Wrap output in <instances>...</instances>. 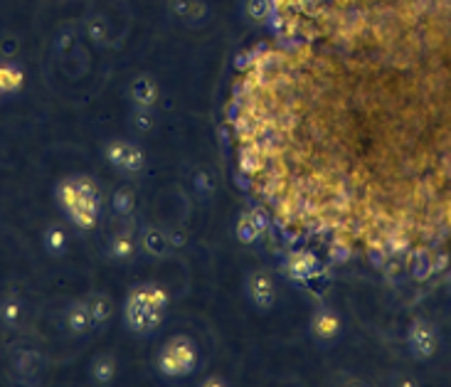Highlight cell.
Returning a JSON list of instances; mask_svg holds the SVG:
<instances>
[{
	"mask_svg": "<svg viewBox=\"0 0 451 387\" xmlns=\"http://www.w3.org/2000/svg\"><path fill=\"white\" fill-rule=\"evenodd\" d=\"M45 249L48 254L52 257H62L67 252V232L65 227H59V224H50L45 229Z\"/></svg>",
	"mask_w": 451,
	"mask_h": 387,
	"instance_id": "5bb4252c",
	"label": "cell"
},
{
	"mask_svg": "<svg viewBox=\"0 0 451 387\" xmlns=\"http://www.w3.org/2000/svg\"><path fill=\"white\" fill-rule=\"evenodd\" d=\"M195 360H198L195 346L188 338L178 335L160 353V370H163L165 375H185V373H193Z\"/></svg>",
	"mask_w": 451,
	"mask_h": 387,
	"instance_id": "3957f363",
	"label": "cell"
},
{
	"mask_svg": "<svg viewBox=\"0 0 451 387\" xmlns=\"http://www.w3.org/2000/svg\"><path fill=\"white\" fill-rule=\"evenodd\" d=\"M131 99L141 106V109H148L153 101L158 99V87H156V82L148 79V76H138V79L131 84Z\"/></svg>",
	"mask_w": 451,
	"mask_h": 387,
	"instance_id": "8fae6325",
	"label": "cell"
},
{
	"mask_svg": "<svg viewBox=\"0 0 451 387\" xmlns=\"http://www.w3.org/2000/svg\"><path fill=\"white\" fill-rule=\"evenodd\" d=\"M264 10H266V0H252V3H249V15H252V18L262 20Z\"/></svg>",
	"mask_w": 451,
	"mask_h": 387,
	"instance_id": "7402d4cb",
	"label": "cell"
},
{
	"mask_svg": "<svg viewBox=\"0 0 451 387\" xmlns=\"http://www.w3.org/2000/svg\"><path fill=\"white\" fill-rule=\"evenodd\" d=\"M65 326L72 331L74 335H84L89 333L92 328H96L94 326V318H92V313H89V306L87 301H74V304L67 308L65 313Z\"/></svg>",
	"mask_w": 451,
	"mask_h": 387,
	"instance_id": "52a82bcc",
	"label": "cell"
},
{
	"mask_svg": "<svg viewBox=\"0 0 451 387\" xmlns=\"http://www.w3.org/2000/svg\"><path fill=\"white\" fill-rule=\"evenodd\" d=\"M104 156L114 168L126 173V176H134V173H138L146 165V156H143L141 148L129 141H121V138H114V141L106 143Z\"/></svg>",
	"mask_w": 451,
	"mask_h": 387,
	"instance_id": "277c9868",
	"label": "cell"
},
{
	"mask_svg": "<svg viewBox=\"0 0 451 387\" xmlns=\"http://www.w3.org/2000/svg\"><path fill=\"white\" fill-rule=\"evenodd\" d=\"M165 293L158 286H136L126 301V328L134 333H148L160 323Z\"/></svg>",
	"mask_w": 451,
	"mask_h": 387,
	"instance_id": "7a4b0ae2",
	"label": "cell"
},
{
	"mask_svg": "<svg viewBox=\"0 0 451 387\" xmlns=\"http://www.w3.org/2000/svg\"><path fill=\"white\" fill-rule=\"evenodd\" d=\"M109 254H112L116 262H126V259L134 257V244H131V237L129 235L112 237V242H109Z\"/></svg>",
	"mask_w": 451,
	"mask_h": 387,
	"instance_id": "e0dca14e",
	"label": "cell"
},
{
	"mask_svg": "<svg viewBox=\"0 0 451 387\" xmlns=\"http://www.w3.org/2000/svg\"><path fill=\"white\" fill-rule=\"evenodd\" d=\"M92 377H94V382H99V385H106V382H112L114 375H116V363H114L112 355H99V358L92 363Z\"/></svg>",
	"mask_w": 451,
	"mask_h": 387,
	"instance_id": "9a60e30c",
	"label": "cell"
},
{
	"mask_svg": "<svg viewBox=\"0 0 451 387\" xmlns=\"http://www.w3.org/2000/svg\"><path fill=\"white\" fill-rule=\"evenodd\" d=\"M143 247H146V252L153 254V257H163L170 247L168 235H163L158 229H146L143 232Z\"/></svg>",
	"mask_w": 451,
	"mask_h": 387,
	"instance_id": "2e32d148",
	"label": "cell"
},
{
	"mask_svg": "<svg viewBox=\"0 0 451 387\" xmlns=\"http://www.w3.org/2000/svg\"><path fill=\"white\" fill-rule=\"evenodd\" d=\"M84 301H87L89 313L94 318V326H101V323H106L112 318V301H109V296H104V293H92V296H87Z\"/></svg>",
	"mask_w": 451,
	"mask_h": 387,
	"instance_id": "4fadbf2b",
	"label": "cell"
},
{
	"mask_svg": "<svg viewBox=\"0 0 451 387\" xmlns=\"http://www.w3.org/2000/svg\"><path fill=\"white\" fill-rule=\"evenodd\" d=\"M25 318V304L20 296H6L0 301V323L8 328H18Z\"/></svg>",
	"mask_w": 451,
	"mask_h": 387,
	"instance_id": "ba28073f",
	"label": "cell"
},
{
	"mask_svg": "<svg viewBox=\"0 0 451 387\" xmlns=\"http://www.w3.org/2000/svg\"><path fill=\"white\" fill-rule=\"evenodd\" d=\"M40 368H42V358L37 355L35 351L18 353V358H15V373H18V377L23 382L37 380V375H40Z\"/></svg>",
	"mask_w": 451,
	"mask_h": 387,
	"instance_id": "9c48e42d",
	"label": "cell"
},
{
	"mask_svg": "<svg viewBox=\"0 0 451 387\" xmlns=\"http://www.w3.org/2000/svg\"><path fill=\"white\" fill-rule=\"evenodd\" d=\"M112 205H114V210H116L118 215H131V212H134V207H136V195H134V190H129V188L116 190V193H114Z\"/></svg>",
	"mask_w": 451,
	"mask_h": 387,
	"instance_id": "ac0fdd59",
	"label": "cell"
},
{
	"mask_svg": "<svg viewBox=\"0 0 451 387\" xmlns=\"http://www.w3.org/2000/svg\"><path fill=\"white\" fill-rule=\"evenodd\" d=\"M259 232H262V224L259 222H254L252 220V215H244V218L237 222V237H240L242 242H254L259 237Z\"/></svg>",
	"mask_w": 451,
	"mask_h": 387,
	"instance_id": "d6986e66",
	"label": "cell"
},
{
	"mask_svg": "<svg viewBox=\"0 0 451 387\" xmlns=\"http://www.w3.org/2000/svg\"><path fill=\"white\" fill-rule=\"evenodd\" d=\"M313 335H316L318 340H335V335L340 333V321L335 313L331 311H321L313 316Z\"/></svg>",
	"mask_w": 451,
	"mask_h": 387,
	"instance_id": "30bf717a",
	"label": "cell"
},
{
	"mask_svg": "<svg viewBox=\"0 0 451 387\" xmlns=\"http://www.w3.org/2000/svg\"><path fill=\"white\" fill-rule=\"evenodd\" d=\"M247 293H249V299H252L254 306L269 308L276 299V286H274V282H271L269 274L254 271V274H249V279H247Z\"/></svg>",
	"mask_w": 451,
	"mask_h": 387,
	"instance_id": "5b68a950",
	"label": "cell"
},
{
	"mask_svg": "<svg viewBox=\"0 0 451 387\" xmlns=\"http://www.w3.org/2000/svg\"><path fill=\"white\" fill-rule=\"evenodd\" d=\"M57 200L67 218L82 229H92L99 218V190L94 180L84 176L65 178L57 185Z\"/></svg>",
	"mask_w": 451,
	"mask_h": 387,
	"instance_id": "6da1fadb",
	"label": "cell"
},
{
	"mask_svg": "<svg viewBox=\"0 0 451 387\" xmlns=\"http://www.w3.org/2000/svg\"><path fill=\"white\" fill-rule=\"evenodd\" d=\"M410 346L419 358H429L437 351V331L432 328V323L417 321L410 331Z\"/></svg>",
	"mask_w": 451,
	"mask_h": 387,
	"instance_id": "8992f818",
	"label": "cell"
},
{
	"mask_svg": "<svg viewBox=\"0 0 451 387\" xmlns=\"http://www.w3.org/2000/svg\"><path fill=\"white\" fill-rule=\"evenodd\" d=\"M134 126L138 131H151L153 126H156V121H153V116L148 114V109H138V112L134 114Z\"/></svg>",
	"mask_w": 451,
	"mask_h": 387,
	"instance_id": "ffe728a7",
	"label": "cell"
},
{
	"mask_svg": "<svg viewBox=\"0 0 451 387\" xmlns=\"http://www.w3.org/2000/svg\"><path fill=\"white\" fill-rule=\"evenodd\" d=\"M23 87V70L18 65H0V96L15 94Z\"/></svg>",
	"mask_w": 451,
	"mask_h": 387,
	"instance_id": "7c38bea8",
	"label": "cell"
},
{
	"mask_svg": "<svg viewBox=\"0 0 451 387\" xmlns=\"http://www.w3.org/2000/svg\"><path fill=\"white\" fill-rule=\"evenodd\" d=\"M87 32L92 35V40L94 42H101L104 40V35H106V25H104V20H99V18H94L92 23H87Z\"/></svg>",
	"mask_w": 451,
	"mask_h": 387,
	"instance_id": "44dd1931",
	"label": "cell"
},
{
	"mask_svg": "<svg viewBox=\"0 0 451 387\" xmlns=\"http://www.w3.org/2000/svg\"><path fill=\"white\" fill-rule=\"evenodd\" d=\"M0 50H3V54H6V57H12V54L18 52V42L12 40V37H6V40H3V45H0Z\"/></svg>",
	"mask_w": 451,
	"mask_h": 387,
	"instance_id": "603a6c76",
	"label": "cell"
}]
</instances>
